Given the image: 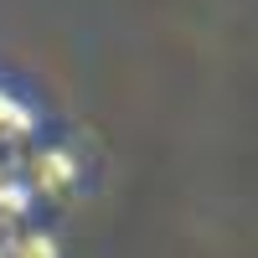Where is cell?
<instances>
[{"instance_id":"6da1fadb","label":"cell","mask_w":258,"mask_h":258,"mask_svg":"<svg viewBox=\"0 0 258 258\" xmlns=\"http://www.w3.org/2000/svg\"><path fill=\"white\" fill-rule=\"evenodd\" d=\"M21 176H26V186L41 191V197H68L78 186V160H73V150L47 145V150L21 155Z\"/></svg>"},{"instance_id":"7a4b0ae2","label":"cell","mask_w":258,"mask_h":258,"mask_svg":"<svg viewBox=\"0 0 258 258\" xmlns=\"http://www.w3.org/2000/svg\"><path fill=\"white\" fill-rule=\"evenodd\" d=\"M31 140V109L11 93H0V186L21 181V145Z\"/></svg>"},{"instance_id":"3957f363","label":"cell","mask_w":258,"mask_h":258,"mask_svg":"<svg viewBox=\"0 0 258 258\" xmlns=\"http://www.w3.org/2000/svg\"><path fill=\"white\" fill-rule=\"evenodd\" d=\"M0 258H62V248H57L52 232H11Z\"/></svg>"}]
</instances>
